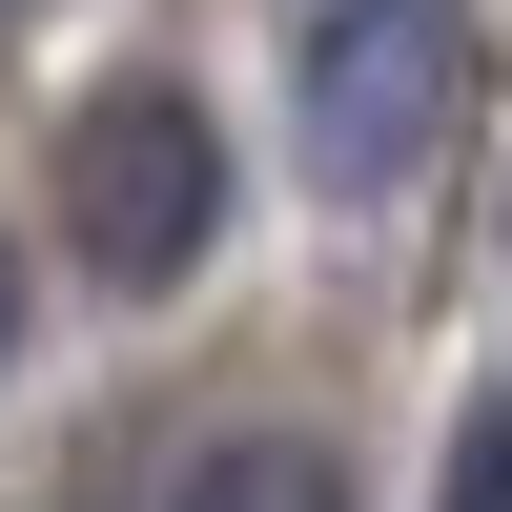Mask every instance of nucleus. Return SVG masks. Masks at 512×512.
Here are the masks:
<instances>
[{
    "label": "nucleus",
    "mask_w": 512,
    "mask_h": 512,
    "mask_svg": "<svg viewBox=\"0 0 512 512\" xmlns=\"http://www.w3.org/2000/svg\"><path fill=\"white\" fill-rule=\"evenodd\" d=\"M62 226H82V267H103V287H185V267H205V226H226V144H205L185 82L82 103V144H62Z\"/></svg>",
    "instance_id": "1"
},
{
    "label": "nucleus",
    "mask_w": 512,
    "mask_h": 512,
    "mask_svg": "<svg viewBox=\"0 0 512 512\" xmlns=\"http://www.w3.org/2000/svg\"><path fill=\"white\" fill-rule=\"evenodd\" d=\"M451 82H472V41H451V0H349V21L308 41V164L328 185H410V164L451 144Z\"/></svg>",
    "instance_id": "2"
},
{
    "label": "nucleus",
    "mask_w": 512,
    "mask_h": 512,
    "mask_svg": "<svg viewBox=\"0 0 512 512\" xmlns=\"http://www.w3.org/2000/svg\"><path fill=\"white\" fill-rule=\"evenodd\" d=\"M164 512H349V472H328L308 431H205V451H185V492H164Z\"/></svg>",
    "instance_id": "3"
},
{
    "label": "nucleus",
    "mask_w": 512,
    "mask_h": 512,
    "mask_svg": "<svg viewBox=\"0 0 512 512\" xmlns=\"http://www.w3.org/2000/svg\"><path fill=\"white\" fill-rule=\"evenodd\" d=\"M431 512H512V390H472V431H451V492Z\"/></svg>",
    "instance_id": "4"
},
{
    "label": "nucleus",
    "mask_w": 512,
    "mask_h": 512,
    "mask_svg": "<svg viewBox=\"0 0 512 512\" xmlns=\"http://www.w3.org/2000/svg\"><path fill=\"white\" fill-rule=\"evenodd\" d=\"M0 369H21V267H0Z\"/></svg>",
    "instance_id": "5"
}]
</instances>
